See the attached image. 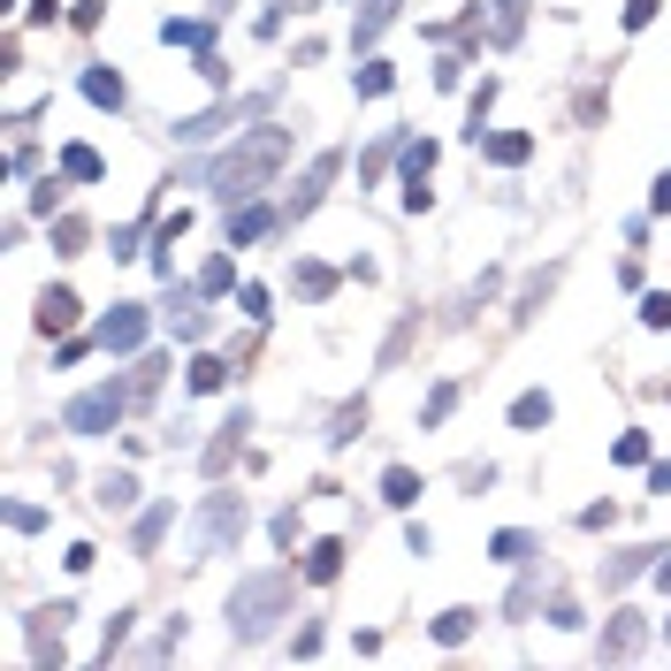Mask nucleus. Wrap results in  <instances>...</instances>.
Returning <instances> with one entry per match:
<instances>
[{"instance_id": "nucleus-1", "label": "nucleus", "mask_w": 671, "mask_h": 671, "mask_svg": "<svg viewBox=\"0 0 671 671\" xmlns=\"http://www.w3.org/2000/svg\"><path fill=\"white\" fill-rule=\"evenodd\" d=\"M291 161V130H275V123H260V130H244L221 161L206 168V183H214V198H229V206H244V198H260V183L275 175V168Z\"/></svg>"}, {"instance_id": "nucleus-2", "label": "nucleus", "mask_w": 671, "mask_h": 671, "mask_svg": "<svg viewBox=\"0 0 671 671\" xmlns=\"http://www.w3.org/2000/svg\"><path fill=\"white\" fill-rule=\"evenodd\" d=\"M283 611H291V572H252L229 588V634L237 641H268Z\"/></svg>"}, {"instance_id": "nucleus-3", "label": "nucleus", "mask_w": 671, "mask_h": 671, "mask_svg": "<svg viewBox=\"0 0 671 671\" xmlns=\"http://www.w3.org/2000/svg\"><path fill=\"white\" fill-rule=\"evenodd\" d=\"M123 412H130V382H100V389H84V397L61 405V428L69 435H107Z\"/></svg>"}, {"instance_id": "nucleus-4", "label": "nucleus", "mask_w": 671, "mask_h": 671, "mask_svg": "<svg viewBox=\"0 0 671 671\" xmlns=\"http://www.w3.org/2000/svg\"><path fill=\"white\" fill-rule=\"evenodd\" d=\"M244 497H229V489H214V497L198 503V557H229L237 542H244Z\"/></svg>"}, {"instance_id": "nucleus-5", "label": "nucleus", "mask_w": 671, "mask_h": 671, "mask_svg": "<svg viewBox=\"0 0 671 671\" xmlns=\"http://www.w3.org/2000/svg\"><path fill=\"white\" fill-rule=\"evenodd\" d=\"M161 321L175 343H206V291L198 283H175L168 275V291H161Z\"/></svg>"}, {"instance_id": "nucleus-6", "label": "nucleus", "mask_w": 671, "mask_h": 671, "mask_svg": "<svg viewBox=\"0 0 671 671\" xmlns=\"http://www.w3.org/2000/svg\"><path fill=\"white\" fill-rule=\"evenodd\" d=\"M244 435H252V412H244V405H237V412H229V420H221V428H214V443H206V451H198V474H206V481H221V474H229V458H237V443H244Z\"/></svg>"}, {"instance_id": "nucleus-7", "label": "nucleus", "mask_w": 671, "mask_h": 671, "mask_svg": "<svg viewBox=\"0 0 671 671\" xmlns=\"http://www.w3.org/2000/svg\"><path fill=\"white\" fill-rule=\"evenodd\" d=\"M336 175H343V153H314V168H306V183H298V191H291V206H283V214H291V221H306V214H314V206H321V198H329V183Z\"/></svg>"}, {"instance_id": "nucleus-8", "label": "nucleus", "mask_w": 671, "mask_h": 671, "mask_svg": "<svg viewBox=\"0 0 671 671\" xmlns=\"http://www.w3.org/2000/svg\"><path fill=\"white\" fill-rule=\"evenodd\" d=\"M275 221H291L283 206H268V198H244V206H229V252H244V244H260Z\"/></svg>"}, {"instance_id": "nucleus-9", "label": "nucleus", "mask_w": 671, "mask_h": 671, "mask_svg": "<svg viewBox=\"0 0 671 671\" xmlns=\"http://www.w3.org/2000/svg\"><path fill=\"white\" fill-rule=\"evenodd\" d=\"M428 168H435V138H412V146H405V214H428V206H435Z\"/></svg>"}, {"instance_id": "nucleus-10", "label": "nucleus", "mask_w": 671, "mask_h": 671, "mask_svg": "<svg viewBox=\"0 0 671 671\" xmlns=\"http://www.w3.org/2000/svg\"><path fill=\"white\" fill-rule=\"evenodd\" d=\"M153 329V306H115L107 321H100V351H138Z\"/></svg>"}, {"instance_id": "nucleus-11", "label": "nucleus", "mask_w": 671, "mask_h": 671, "mask_svg": "<svg viewBox=\"0 0 671 671\" xmlns=\"http://www.w3.org/2000/svg\"><path fill=\"white\" fill-rule=\"evenodd\" d=\"M641 649H649V618H641V611H611V626H603V657L626 664V657H641Z\"/></svg>"}, {"instance_id": "nucleus-12", "label": "nucleus", "mask_w": 671, "mask_h": 671, "mask_svg": "<svg viewBox=\"0 0 671 671\" xmlns=\"http://www.w3.org/2000/svg\"><path fill=\"white\" fill-rule=\"evenodd\" d=\"M69 618H77L69 603H54V611L31 618V664H61V626H69Z\"/></svg>"}, {"instance_id": "nucleus-13", "label": "nucleus", "mask_w": 671, "mask_h": 671, "mask_svg": "<svg viewBox=\"0 0 671 671\" xmlns=\"http://www.w3.org/2000/svg\"><path fill=\"white\" fill-rule=\"evenodd\" d=\"M405 15V0H359V23H351V54H374V38Z\"/></svg>"}, {"instance_id": "nucleus-14", "label": "nucleus", "mask_w": 671, "mask_h": 671, "mask_svg": "<svg viewBox=\"0 0 671 671\" xmlns=\"http://www.w3.org/2000/svg\"><path fill=\"white\" fill-rule=\"evenodd\" d=\"M77 314H84V306H77V291H69V283L38 291V336H69V329H77Z\"/></svg>"}, {"instance_id": "nucleus-15", "label": "nucleus", "mask_w": 671, "mask_h": 671, "mask_svg": "<svg viewBox=\"0 0 671 671\" xmlns=\"http://www.w3.org/2000/svg\"><path fill=\"white\" fill-rule=\"evenodd\" d=\"M657 557H664V549H649V542H634V549H618V557L603 565V588H626V580H641V572H657Z\"/></svg>"}, {"instance_id": "nucleus-16", "label": "nucleus", "mask_w": 671, "mask_h": 671, "mask_svg": "<svg viewBox=\"0 0 671 671\" xmlns=\"http://www.w3.org/2000/svg\"><path fill=\"white\" fill-rule=\"evenodd\" d=\"M481 153H489L497 168H526V161H534V138H526V130H489Z\"/></svg>"}, {"instance_id": "nucleus-17", "label": "nucleus", "mask_w": 671, "mask_h": 671, "mask_svg": "<svg viewBox=\"0 0 671 671\" xmlns=\"http://www.w3.org/2000/svg\"><path fill=\"white\" fill-rule=\"evenodd\" d=\"M168 526H175V503H153V511H138V526H130V549H138V557H153Z\"/></svg>"}, {"instance_id": "nucleus-18", "label": "nucleus", "mask_w": 671, "mask_h": 671, "mask_svg": "<svg viewBox=\"0 0 671 671\" xmlns=\"http://www.w3.org/2000/svg\"><path fill=\"white\" fill-rule=\"evenodd\" d=\"M336 572H343V542H336V534L306 542V580H314V588H329Z\"/></svg>"}, {"instance_id": "nucleus-19", "label": "nucleus", "mask_w": 671, "mask_h": 671, "mask_svg": "<svg viewBox=\"0 0 671 671\" xmlns=\"http://www.w3.org/2000/svg\"><path fill=\"white\" fill-rule=\"evenodd\" d=\"M474 626H481V611H474V603H451V611L435 618V641L458 649V641H474Z\"/></svg>"}, {"instance_id": "nucleus-20", "label": "nucleus", "mask_w": 671, "mask_h": 671, "mask_svg": "<svg viewBox=\"0 0 671 671\" xmlns=\"http://www.w3.org/2000/svg\"><path fill=\"white\" fill-rule=\"evenodd\" d=\"M534 549H542V542H534L526 526H503L497 542H489V557H497V565H534Z\"/></svg>"}, {"instance_id": "nucleus-21", "label": "nucleus", "mask_w": 671, "mask_h": 671, "mask_svg": "<svg viewBox=\"0 0 671 671\" xmlns=\"http://www.w3.org/2000/svg\"><path fill=\"white\" fill-rule=\"evenodd\" d=\"M382 503L412 511V503H420V474H412V466H382Z\"/></svg>"}, {"instance_id": "nucleus-22", "label": "nucleus", "mask_w": 671, "mask_h": 671, "mask_svg": "<svg viewBox=\"0 0 671 671\" xmlns=\"http://www.w3.org/2000/svg\"><path fill=\"white\" fill-rule=\"evenodd\" d=\"M183 382H191V397H214V389H221V382H229V359H214V351H198V359H191V374H183Z\"/></svg>"}, {"instance_id": "nucleus-23", "label": "nucleus", "mask_w": 671, "mask_h": 671, "mask_svg": "<svg viewBox=\"0 0 671 671\" xmlns=\"http://www.w3.org/2000/svg\"><path fill=\"white\" fill-rule=\"evenodd\" d=\"M549 420H557L549 389H526V397H511V428H549Z\"/></svg>"}, {"instance_id": "nucleus-24", "label": "nucleus", "mask_w": 671, "mask_h": 671, "mask_svg": "<svg viewBox=\"0 0 671 671\" xmlns=\"http://www.w3.org/2000/svg\"><path fill=\"white\" fill-rule=\"evenodd\" d=\"M291 291H298V298H329V291H336V268H321V260H298V268H291Z\"/></svg>"}, {"instance_id": "nucleus-25", "label": "nucleus", "mask_w": 671, "mask_h": 671, "mask_svg": "<svg viewBox=\"0 0 671 671\" xmlns=\"http://www.w3.org/2000/svg\"><path fill=\"white\" fill-rule=\"evenodd\" d=\"M61 175H69V183H100V175H107V161H100L92 146H61Z\"/></svg>"}, {"instance_id": "nucleus-26", "label": "nucleus", "mask_w": 671, "mask_h": 671, "mask_svg": "<svg viewBox=\"0 0 671 671\" xmlns=\"http://www.w3.org/2000/svg\"><path fill=\"white\" fill-rule=\"evenodd\" d=\"M100 511H130V503H138V474H100Z\"/></svg>"}, {"instance_id": "nucleus-27", "label": "nucleus", "mask_w": 671, "mask_h": 671, "mask_svg": "<svg viewBox=\"0 0 671 671\" xmlns=\"http://www.w3.org/2000/svg\"><path fill=\"white\" fill-rule=\"evenodd\" d=\"M84 100H92V107H123L130 92H123V77H115V69H84Z\"/></svg>"}, {"instance_id": "nucleus-28", "label": "nucleus", "mask_w": 671, "mask_h": 671, "mask_svg": "<svg viewBox=\"0 0 671 671\" xmlns=\"http://www.w3.org/2000/svg\"><path fill=\"white\" fill-rule=\"evenodd\" d=\"M557 275H565V268H542V275H526V291H519V314H511V321H534V314H542V298L557 291Z\"/></svg>"}, {"instance_id": "nucleus-29", "label": "nucleus", "mask_w": 671, "mask_h": 671, "mask_svg": "<svg viewBox=\"0 0 671 671\" xmlns=\"http://www.w3.org/2000/svg\"><path fill=\"white\" fill-rule=\"evenodd\" d=\"M168 46H191V54H206V38H214V23H191V15H168L161 23Z\"/></svg>"}, {"instance_id": "nucleus-30", "label": "nucleus", "mask_w": 671, "mask_h": 671, "mask_svg": "<svg viewBox=\"0 0 671 671\" xmlns=\"http://www.w3.org/2000/svg\"><path fill=\"white\" fill-rule=\"evenodd\" d=\"M359 428H366V397L336 405V420H329V443H336V451H343V443H359Z\"/></svg>"}, {"instance_id": "nucleus-31", "label": "nucleus", "mask_w": 671, "mask_h": 671, "mask_svg": "<svg viewBox=\"0 0 671 671\" xmlns=\"http://www.w3.org/2000/svg\"><path fill=\"white\" fill-rule=\"evenodd\" d=\"M351 84H359V100H382V92H389V84H397V69H389V61H374V54H366V69H351Z\"/></svg>"}, {"instance_id": "nucleus-32", "label": "nucleus", "mask_w": 671, "mask_h": 671, "mask_svg": "<svg viewBox=\"0 0 671 671\" xmlns=\"http://www.w3.org/2000/svg\"><path fill=\"white\" fill-rule=\"evenodd\" d=\"M198 291H206V298H221V291H237V260H229V252H214V260L198 268Z\"/></svg>"}, {"instance_id": "nucleus-33", "label": "nucleus", "mask_w": 671, "mask_h": 671, "mask_svg": "<svg viewBox=\"0 0 671 671\" xmlns=\"http://www.w3.org/2000/svg\"><path fill=\"white\" fill-rule=\"evenodd\" d=\"M84 244H92V221L84 214H61L54 221V252H84Z\"/></svg>"}, {"instance_id": "nucleus-34", "label": "nucleus", "mask_w": 671, "mask_h": 671, "mask_svg": "<svg viewBox=\"0 0 671 671\" xmlns=\"http://www.w3.org/2000/svg\"><path fill=\"white\" fill-rule=\"evenodd\" d=\"M451 405H458V382H435V389H428V405H420V428H443V420H451Z\"/></svg>"}, {"instance_id": "nucleus-35", "label": "nucleus", "mask_w": 671, "mask_h": 671, "mask_svg": "<svg viewBox=\"0 0 671 671\" xmlns=\"http://www.w3.org/2000/svg\"><path fill=\"white\" fill-rule=\"evenodd\" d=\"M161 359H138V366H130V405H146V397H153V389H161Z\"/></svg>"}, {"instance_id": "nucleus-36", "label": "nucleus", "mask_w": 671, "mask_h": 671, "mask_svg": "<svg viewBox=\"0 0 671 671\" xmlns=\"http://www.w3.org/2000/svg\"><path fill=\"white\" fill-rule=\"evenodd\" d=\"M412 336H420V314H405V321L389 329V343H382V366H397V359L412 351Z\"/></svg>"}, {"instance_id": "nucleus-37", "label": "nucleus", "mask_w": 671, "mask_h": 671, "mask_svg": "<svg viewBox=\"0 0 671 671\" xmlns=\"http://www.w3.org/2000/svg\"><path fill=\"white\" fill-rule=\"evenodd\" d=\"M526 31V0H497V46H511Z\"/></svg>"}, {"instance_id": "nucleus-38", "label": "nucleus", "mask_w": 671, "mask_h": 671, "mask_svg": "<svg viewBox=\"0 0 671 671\" xmlns=\"http://www.w3.org/2000/svg\"><path fill=\"white\" fill-rule=\"evenodd\" d=\"M534 603H542V580H534V572H526V580H519V588H511V595H503V618H526V611H534Z\"/></svg>"}, {"instance_id": "nucleus-39", "label": "nucleus", "mask_w": 671, "mask_h": 671, "mask_svg": "<svg viewBox=\"0 0 671 671\" xmlns=\"http://www.w3.org/2000/svg\"><path fill=\"white\" fill-rule=\"evenodd\" d=\"M130 618H138V611H115V618H107V634H100V657H107V664H115V649L130 641Z\"/></svg>"}, {"instance_id": "nucleus-40", "label": "nucleus", "mask_w": 671, "mask_h": 671, "mask_svg": "<svg viewBox=\"0 0 671 671\" xmlns=\"http://www.w3.org/2000/svg\"><path fill=\"white\" fill-rule=\"evenodd\" d=\"M657 8H664V0H626V8H618V23H626V31H649V23H657Z\"/></svg>"}, {"instance_id": "nucleus-41", "label": "nucleus", "mask_w": 671, "mask_h": 671, "mask_svg": "<svg viewBox=\"0 0 671 671\" xmlns=\"http://www.w3.org/2000/svg\"><path fill=\"white\" fill-rule=\"evenodd\" d=\"M641 321H649V329H671V291H649V298H641Z\"/></svg>"}, {"instance_id": "nucleus-42", "label": "nucleus", "mask_w": 671, "mask_h": 671, "mask_svg": "<svg viewBox=\"0 0 671 671\" xmlns=\"http://www.w3.org/2000/svg\"><path fill=\"white\" fill-rule=\"evenodd\" d=\"M61 183H69V175H46V183L31 191V214H54V206H61Z\"/></svg>"}, {"instance_id": "nucleus-43", "label": "nucleus", "mask_w": 671, "mask_h": 671, "mask_svg": "<svg viewBox=\"0 0 671 671\" xmlns=\"http://www.w3.org/2000/svg\"><path fill=\"white\" fill-rule=\"evenodd\" d=\"M8 526H15V534H38L46 511H38V503H8Z\"/></svg>"}, {"instance_id": "nucleus-44", "label": "nucleus", "mask_w": 671, "mask_h": 671, "mask_svg": "<svg viewBox=\"0 0 671 671\" xmlns=\"http://www.w3.org/2000/svg\"><path fill=\"white\" fill-rule=\"evenodd\" d=\"M611 458H618V466H641V458H649V435H618V451H611Z\"/></svg>"}, {"instance_id": "nucleus-45", "label": "nucleus", "mask_w": 671, "mask_h": 671, "mask_svg": "<svg viewBox=\"0 0 671 671\" xmlns=\"http://www.w3.org/2000/svg\"><path fill=\"white\" fill-rule=\"evenodd\" d=\"M275 549H298V503H291V511H275Z\"/></svg>"}, {"instance_id": "nucleus-46", "label": "nucleus", "mask_w": 671, "mask_h": 671, "mask_svg": "<svg viewBox=\"0 0 671 671\" xmlns=\"http://www.w3.org/2000/svg\"><path fill=\"white\" fill-rule=\"evenodd\" d=\"M549 626H565V634H572V626H588V618H580V603H572V595H557V603H549Z\"/></svg>"}, {"instance_id": "nucleus-47", "label": "nucleus", "mask_w": 671, "mask_h": 671, "mask_svg": "<svg viewBox=\"0 0 671 671\" xmlns=\"http://www.w3.org/2000/svg\"><path fill=\"white\" fill-rule=\"evenodd\" d=\"M198 77H206V84H214V92H221V84H229V69H221V54H214V46H206V54H198Z\"/></svg>"}, {"instance_id": "nucleus-48", "label": "nucleus", "mask_w": 671, "mask_h": 671, "mask_svg": "<svg viewBox=\"0 0 671 671\" xmlns=\"http://www.w3.org/2000/svg\"><path fill=\"white\" fill-rule=\"evenodd\" d=\"M603 107H611L603 92H580V100H572V115H580V123H603Z\"/></svg>"}, {"instance_id": "nucleus-49", "label": "nucleus", "mask_w": 671, "mask_h": 671, "mask_svg": "<svg viewBox=\"0 0 671 671\" xmlns=\"http://www.w3.org/2000/svg\"><path fill=\"white\" fill-rule=\"evenodd\" d=\"M138 237H146V221H130V229H115V260H138Z\"/></svg>"}, {"instance_id": "nucleus-50", "label": "nucleus", "mask_w": 671, "mask_h": 671, "mask_svg": "<svg viewBox=\"0 0 671 671\" xmlns=\"http://www.w3.org/2000/svg\"><path fill=\"white\" fill-rule=\"evenodd\" d=\"M237 306H244L252 321H268V291H260V283H244V291H237Z\"/></svg>"}, {"instance_id": "nucleus-51", "label": "nucleus", "mask_w": 671, "mask_h": 671, "mask_svg": "<svg viewBox=\"0 0 671 671\" xmlns=\"http://www.w3.org/2000/svg\"><path fill=\"white\" fill-rule=\"evenodd\" d=\"M100 15H107V0H77V8H69V23H77V31H92Z\"/></svg>"}, {"instance_id": "nucleus-52", "label": "nucleus", "mask_w": 671, "mask_h": 671, "mask_svg": "<svg viewBox=\"0 0 671 671\" xmlns=\"http://www.w3.org/2000/svg\"><path fill=\"white\" fill-rule=\"evenodd\" d=\"M649 214H671V168L657 175V183H649Z\"/></svg>"}, {"instance_id": "nucleus-53", "label": "nucleus", "mask_w": 671, "mask_h": 671, "mask_svg": "<svg viewBox=\"0 0 671 671\" xmlns=\"http://www.w3.org/2000/svg\"><path fill=\"white\" fill-rule=\"evenodd\" d=\"M649 497H671V458H657V466H649Z\"/></svg>"}, {"instance_id": "nucleus-54", "label": "nucleus", "mask_w": 671, "mask_h": 671, "mask_svg": "<svg viewBox=\"0 0 671 671\" xmlns=\"http://www.w3.org/2000/svg\"><path fill=\"white\" fill-rule=\"evenodd\" d=\"M657 588H671V557H657Z\"/></svg>"}, {"instance_id": "nucleus-55", "label": "nucleus", "mask_w": 671, "mask_h": 671, "mask_svg": "<svg viewBox=\"0 0 671 671\" xmlns=\"http://www.w3.org/2000/svg\"><path fill=\"white\" fill-rule=\"evenodd\" d=\"M283 8H321V0H283Z\"/></svg>"}, {"instance_id": "nucleus-56", "label": "nucleus", "mask_w": 671, "mask_h": 671, "mask_svg": "<svg viewBox=\"0 0 671 671\" xmlns=\"http://www.w3.org/2000/svg\"><path fill=\"white\" fill-rule=\"evenodd\" d=\"M664 641H671V618H664Z\"/></svg>"}]
</instances>
